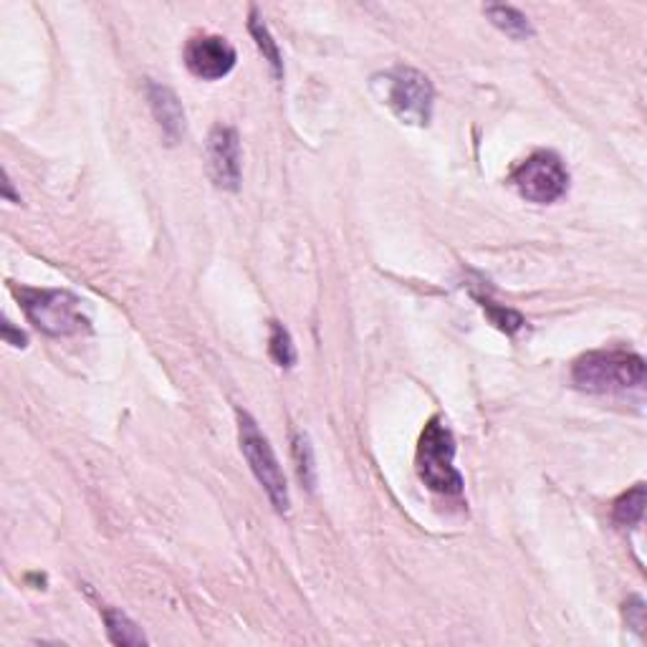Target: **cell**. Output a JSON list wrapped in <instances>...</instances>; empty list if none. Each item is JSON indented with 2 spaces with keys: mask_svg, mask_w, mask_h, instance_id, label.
Masks as SVG:
<instances>
[{
  "mask_svg": "<svg viewBox=\"0 0 647 647\" xmlns=\"http://www.w3.org/2000/svg\"><path fill=\"white\" fill-rule=\"evenodd\" d=\"M21 309L38 331L49 337H72L89 329V319L84 317L81 302L72 291L61 289H26L11 287Z\"/></svg>",
  "mask_w": 647,
  "mask_h": 647,
  "instance_id": "obj_2",
  "label": "cell"
},
{
  "mask_svg": "<svg viewBox=\"0 0 647 647\" xmlns=\"http://www.w3.org/2000/svg\"><path fill=\"white\" fill-rule=\"evenodd\" d=\"M294 458H296L299 481H302L306 489H314V485H317V466H314L312 445L302 433L294 435Z\"/></svg>",
  "mask_w": 647,
  "mask_h": 647,
  "instance_id": "obj_15",
  "label": "cell"
},
{
  "mask_svg": "<svg viewBox=\"0 0 647 647\" xmlns=\"http://www.w3.org/2000/svg\"><path fill=\"white\" fill-rule=\"evenodd\" d=\"M483 309L489 312L491 321L496 324L498 329H504L506 334H516V331L527 327V321H523V317H519V314L511 312V309H500V306H493L491 302H483Z\"/></svg>",
  "mask_w": 647,
  "mask_h": 647,
  "instance_id": "obj_16",
  "label": "cell"
},
{
  "mask_svg": "<svg viewBox=\"0 0 647 647\" xmlns=\"http://www.w3.org/2000/svg\"><path fill=\"white\" fill-rule=\"evenodd\" d=\"M102 614H104L106 630H110V640L114 645H144L148 643V637L142 635V630L137 627L125 612L114 610V607H104Z\"/></svg>",
  "mask_w": 647,
  "mask_h": 647,
  "instance_id": "obj_11",
  "label": "cell"
},
{
  "mask_svg": "<svg viewBox=\"0 0 647 647\" xmlns=\"http://www.w3.org/2000/svg\"><path fill=\"white\" fill-rule=\"evenodd\" d=\"M238 441H241V451L245 460H249L253 475H256L258 483L264 485V491L271 498L274 508L279 513H289L291 498H289V485L287 475H283L279 458L271 448V443L266 441V435L261 433L256 420L251 418L249 413L238 410Z\"/></svg>",
  "mask_w": 647,
  "mask_h": 647,
  "instance_id": "obj_4",
  "label": "cell"
},
{
  "mask_svg": "<svg viewBox=\"0 0 647 647\" xmlns=\"http://www.w3.org/2000/svg\"><path fill=\"white\" fill-rule=\"evenodd\" d=\"M433 84L418 68L397 66L384 74V102L407 125L426 127L433 117Z\"/></svg>",
  "mask_w": 647,
  "mask_h": 647,
  "instance_id": "obj_5",
  "label": "cell"
},
{
  "mask_svg": "<svg viewBox=\"0 0 647 647\" xmlns=\"http://www.w3.org/2000/svg\"><path fill=\"white\" fill-rule=\"evenodd\" d=\"M3 339L11 346H26V334H23V331H15L11 321H3Z\"/></svg>",
  "mask_w": 647,
  "mask_h": 647,
  "instance_id": "obj_17",
  "label": "cell"
},
{
  "mask_svg": "<svg viewBox=\"0 0 647 647\" xmlns=\"http://www.w3.org/2000/svg\"><path fill=\"white\" fill-rule=\"evenodd\" d=\"M249 30H251V36L256 38V46H258V51L264 53V59L268 61V64H271V68H274V74L279 76H283V61H281V51H279V43L274 41V36H271V30H268V26L264 21L258 18V11L256 8H251V21H249Z\"/></svg>",
  "mask_w": 647,
  "mask_h": 647,
  "instance_id": "obj_12",
  "label": "cell"
},
{
  "mask_svg": "<svg viewBox=\"0 0 647 647\" xmlns=\"http://www.w3.org/2000/svg\"><path fill=\"white\" fill-rule=\"evenodd\" d=\"M207 175L223 190L241 188V140L233 127L218 125L207 137Z\"/></svg>",
  "mask_w": 647,
  "mask_h": 647,
  "instance_id": "obj_8",
  "label": "cell"
},
{
  "mask_svg": "<svg viewBox=\"0 0 647 647\" xmlns=\"http://www.w3.org/2000/svg\"><path fill=\"white\" fill-rule=\"evenodd\" d=\"M148 102H150L152 114H155L162 135L167 137L169 144H175L185 132V112H182L180 102H177V97L167 87H162V84L150 81L148 84Z\"/></svg>",
  "mask_w": 647,
  "mask_h": 647,
  "instance_id": "obj_9",
  "label": "cell"
},
{
  "mask_svg": "<svg viewBox=\"0 0 647 647\" xmlns=\"http://www.w3.org/2000/svg\"><path fill=\"white\" fill-rule=\"evenodd\" d=\"M483 11L491 18L493 26L504 30L506 36L519 38V41L534 36V28H531L529 18L519 11V8H513V5H485Z\"/></svg>",
  "mask_w": 647,
  "mask_h": 647,
  "instance_id": "obj_10",
  "label": "cell"
},
{
  "mask_svg": "<svg viewBox=\"0 0 647 647\" xmlns=\"http://www.w3.org/2000/svg\"><path fill=\"white\" fill-rule=\"evenodd\" d=\"M268 352L279 367H294L296 365V346L291 339L289 329H283L279 321H271V337H268Z\"/></svg>",
  "mask_w": 647,
  "mask_h": 647,
  "instance_id": "obj_14",
  "label": "cell"
},
{
  "mask_svg": "<svg viewBox=\"0 0 647 647\" xmlns=\"http://www.w3.org/2000/svg\"><path fill=\"white\" fill-rule=\"evenodd\" d=\"M453 460H456V441H453V433L445 426V420L435 415L422 430L418 456H415L420 481L430 491L443 493V496H460L464 493V479H460Z\"/></svg>",
  "mask_w": 647,
  "mask_h": 647,
  "instance_id": "obj_3",
  "label": "cell"
},
{
  "mask_svg": "<svg viewBox=\"0 0 647 647\" xmlns=\"http://www.w3.org/2000/svg\"><path fill=\"white\" fill-rule=\"evenodd\" d=\"M513 188L529 203H554L564 195L569 188V175L561 160L551 152H536L527 162H521L513 173Z\"/></svg>",
  "mask_w": 647,
  "mask_h": 647,
  "instance_id": "obj_6",
  "label": "cell"
},
{
  "mask_svg": "<svg viewBox=\"0 0 647 647\" xmlns=\"http://www.w3.org/2000/svg\"><path fill=\"white\" fill-rule=\"evenodd\" d=\"M572 380L576 388L595 395L637 390L645 384V359L625 350L589 352L574 361Z\"/></svg>",
  "mask_w": 647,
  "mask_h": 647,
  "instance_id": "obj_1",
  "label": "cell"
},
{
  "mask_svg": "<svg viewBox=\"0 0 647 647\" xmlns=\"http://www.w3.org/2000/svg\"><path fill=\"white\" fill-rule=\"evenodd\" d=\"M185 66L190 68L192 76L205 81H218L228 76L236 66V49L223 36H192L185 46Z\"/></svg>",
  "mask_w": 647,
  "mask_h": 647,
  "instance_id": "obj_7",
  "label": "cell"
},
{
  "mask_svg": "<svg viewBox=\"0 0 647 647\" xmlns=\"http://www.w3.org/2000/svg\"><path fill=\"white\" fill-rule=\"evenodd\" d=\"M643 513H645V483H637L633 491L622 493L612 506V516L620 527H637V523L643 521Z\"/></svg>",
  "mask_w": 647,
  "mask_h": 647,
  "instance_id": "obj_13",
  "label": "cell"
}]
</instances>
